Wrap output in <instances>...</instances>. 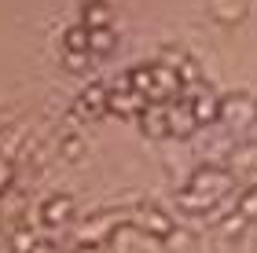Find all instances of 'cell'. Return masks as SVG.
<instances>
[{
	"mask_svg": "<svg viewBox=\"0 0 257 253\" xmlns=\"http://www.w3.org/2000/svg\"><path fill=\"white\" fill-rule=\"evenodd\" d=\"M184 88V77L177 66H169V63H155L151 66V88H147V107H158L162 99H169V96H177V92Z\"/></svg>",
	"mask_w": 257,
	"mask_h": 253,
	"instance_id": "6da1fadb",
	"label": "cell"
},
{
	"mask_svg": "<svg viewBox=\"0 0 257 253\" xmlns=\"http://www.w3.org/2000/svg\"><path fill=\"white\" fill-rule=\"evenodd\" d=\"M110 110L114 114H144L147 110V99L140 96V92H133L128 77H121L118 85H110Z\"/></svg>",
	"mask_w": 257,
	"mask_h": 253,
	"instance_id": "7a4b0ae2",
	"label": "cell"
},
{
	"mask_svg": "<svg viewBox=\"0 0 257 253\" xmlns=\"http://www.w3.org/2000/svg\"><path fill=\"white\" fill-rule=\"evenodd\" d=\"M107 110H110V88L107 85H88L85 96L74 103V114H81V118H103Z\"/></svg>",
	"mask_w": 257,
	"mask_h": 253,
	"instance_id": "3957f363",
	"label": "cell"
},
{
	"mask_svg": "<svg viewBox=\"0 0 257 253\" xmlns=\"http://www.w3.org/2000/svg\"><path fill=\"white\" fill-rule=\"evenodd\" d=\"M217 118H224V121H231V125H246L250 118H257V103H253L250 96H242V92H235V96L220 99Z\"/></svg>",
	"mask_w": 257,
	"mask_h": 253,
	"instance_id": "277c9868",
	"label": "cell"
},
{
	"mask_svg": "<svg viewBox=\"0 0 257 253\" xmlns=\"http://www.w3.org/2000/svg\"><path fill=\"white\" fill-rule=\"evenodd\" d=\"M228 183H231L228 172H220V169H202V172L191 180L188 191H195V194H209V198H220V194L228 191Z\"/></svg>",
	"mask_w": 257,
	"mask_h": 253,
	"instance_id": "5b68a950",
	"label": "cell"
},
{
	"mask_svg": "<svg viewBox=\"0 0 257 253\" xmlns=\"http://www.w3.org/2000/svg\"><path fill=\"white\" fill-rule=\"evenodd\" d=\"M140 125H144V132L151 140H158V136H169V110L166 107H147L140 114Z\"/></svg>",
	"mask_w": 257,
	"mask_h": 253,
	"instance_id": "8992f818",
	"label": "cell"
},
{
	"mask_svg": "<svg viewBox=\"0 0 257 253\" xmlns=\"http://www.w3.org/2000/svg\"><path fill=\"white\" fill-rule=\"evenodd\" d=\"M70 213H74V202H70L66 194H55V198H48V202L41 205L44 224H66V220H70Z\"/></svg>",
	"mask_w": 257,
	"mask_h": 253,
	"instance_id": "52a82bcc",
	"label": "cell"
},
{
	"mask_svg": "<svg viewBox=\"0 0 257 253\" xmlns=\"http://www.w3.org/2000/svg\"><path fill=\"white\" fill-rule=\"evenodd\" d=\"M195 114L191 107H169V136H191L195 132Z\"/></svg>",
	"mask_w": 257,
	"mask_h": 253,
	"instance_id": "ba28073f",
	"label": "cell"
},
{
	"mask_svg": "<svg viewBox=\"0 0 257 253\" xmlns=\"http://www.w3.org/2000/svg\"><path fill=\"white\" fill-rule=\"evenodd\" d=\"M81 26L85 30H107L110 26V8L103 4V0H92L85 8V15H81Z\"/></svg>",
	"mask_w": 257,
	"mask_h": 253,
	"instance_id": "9c48e42d",
	"label": "cell"
},
{
	"mask_svg": "<svg viewBox=\"0 0 257 253\" xmlns=\"http://www.w3.org/2000/svg\"><path fill=\"white\" fill-rule=\"evenodd\" d=\"M209 8L220 22H239L246 15V0H209Z\"/></svg>",
	"mask_w": 257,
	"mask_h": 253,
	"instance_id": "30bf717a",
	"label": "cell"
},
{
	"mask_svg": "<svg viewBox=\"0 0 257 253\" xmlns=\"http://www.w3.org/2000/svg\"><path fill=\"white\" fill-rule=\"evenodd\" d=\"M217 110H220V99H213L209 92H198L195 103H191L195 121H217Z\"/></svg>",
	"mask_w": 257,
	"mask_h": 253,
	"instance_id": "8fae6325",
	"label": "cell"
},
{
	"mask_svg": "<svg viewBox=\"0 0 257 253\" xmlns=\"http://www.w3.org/2000/svg\"><path fill=\"white\" fill-rule=\"evenodd\" d=\"M231 169H235L239 176L257 180V147H250V151H239L235 158H231Z\"/></svg>",
	"mask_w": 257,
	"mask_h": 253,
	"instance_id": "7c38bea8",
	"label": "cell"
},
{
	"mask_svg": "<svg viewBox=\"0 0 257 253\" xmlns=\"http://www.w3.org/2000/svg\"><path fill=\"white\" fill-rule=\"evenodd\" d=\"M114 48V30H88V55H103Z\"/></svg>",
	"mask_w": 257,
	"mask_h": 253,
	"instance_id": "4fadbf2b",
	"label": "cell"
},
{
	"mask_svg": "<svg viewBox=\"0 0 257 253\" xmlns=\"http://www.w3.org/2000/svg\"><path fill=\"white\" fill-rule=\"evenodd\" d=\"M166 249H169V253H191V249H195L191 231H180V227H173V231L166 235Z\"/></svg>",
	"mask_w": 257,
	"mask_h": 253,
	"instance_id": "5bb4252c",
	"label": "cell"
},
{
	"mask_svg": "<svg viewBox=\"0 0 257 253\" xmlns=\"http://www.w3.org/2000/svg\"><path fill=\"white\" fill-rule=\"evenodd\" d=\"M188 213H195V209H209L213 202H220V198H209V194H195V191H180V198H177Z\"/></svg>",
	"mask_w": 257,
	"mask_h": 253,
	"instance_id": "9a60e30c",
	"label": "cell"
},
{
	"mask_svg": "<svg viewBox=\"0 0 257 253\" xmlns=\"http://www.w3.org/2000/svg\"><path fill=\"white\" fill-rule=\"evenodd\" d=\"M66 52H81V55H88V30H85V26L66 30Z\"/></svg>",
	"mask_w": 257,
	"mask_h": 253,
	"instance_id": "2e32d148",
	"label": "cell"
},
{
	"mask_svg": "<svg viewBox=\"0 0 257 253\" xmlns=\"http://www.w3.org/2000/svg\"><path fill=\"white\" fill-rule=\"evenodd\" d=\"M239 216H242V220H253V216H257V187L242 194V202H239Z\"/></svg>",
	"mask_w": 257,
	"mask_h": 253,
	"instance_id": "e0dca14e",
	"label": "cell"
},
{
	"mask_svg": "<svg viewBox=\"0 0 257 253\" xmlns=\"http://www.w3.org/2000/svg\"><path fill=\"white\" fill-rule=\"evenodd\" d=\"M88 66V55H81V52H66V70H85Z\"/></svg>",
	"mask_w": 257,
	"mask_h": 253,
	"instance_id": "ac0fdd59",
	"label": "cell"
},
{
	"mask_svg": "<svg viewBox=\"0 0 257 253\" xmlns=\"http://www.w3.org/2000/svg\"><path fill=\"white\" fill-rule=\"evenodd\" d=\"M8 183H11V165L4 162V158H0V191H4Z\"/></svg>",
	"mask_w": 257,
	"mask_h": 253,
	"instance_id": "d6986e66",
	"label": "cell"
},
{
	"mask_svg": "<svg viewBox=\"0 0 257 253\" xmlns=\"http://www.w3.org/2000/svg\"><path fill=\"white\" fill-rule=\"evenodd\" d=\"M77 147H81L77 140H66V158H77Z\"/></svg>",
	"mask_w": 257,
	"mask_h": 253,
	"instance_id": "ffe728a7",
	"label": "cell"
},
{
	"mask_svg": "<svg viewBox=\"0 0 257 253\" xmlns=\"http://www.w3.org/2000/svg\"><path fill=\"white\" fill-rule=\"evenodd\" d=\"M77 253H103V246H77Z\"/></svg>",
	"mask_w": 257,
	"mask_h": 253,
	"instance_id": "44dd1931",
	"label": "cell"
}]
</instances>
